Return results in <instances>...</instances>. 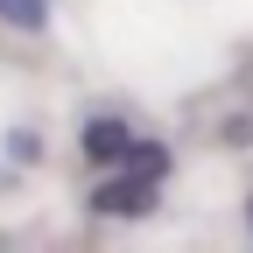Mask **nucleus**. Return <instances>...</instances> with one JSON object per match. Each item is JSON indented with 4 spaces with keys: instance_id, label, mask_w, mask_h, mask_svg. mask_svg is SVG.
Instances as JSON below:
<instances>
[{
    "instance_id": "f257e3e1",
    "label": "nucleus",
    "mask_w": 253,
    "mask_h": 253,
    "mask_svg": "<svg viewBox=\"0 0 253 253\" xmlns=\"http://www.w3.org/2000/svg\"><path fill=\"white\" fill-rule=\"evenodd\" d=\"M155 204H162V176L148 169H113L91 190V218H148Z\"/></svg>"
},
{
    "instance_id": "f03ea898",
    "label": "nucleus",
    "mask_w": 253,
    "mask_h": 253,
    "mask_svg": "<svg viewBox=\"0 0 253 253\" xmlns=\"http://www.w3.org/2000/svg\"><path fill=\"white\" fill-rule=\"evenodd\" d=\"M78 148H84V162H99V169H113L126 148H134V126H126L120 113H99V120H84V134H78Z\"/></svg>"
},
{
    "instance_id": "7ed1b4c3",
    "label": "nucleus",
    "mask_w": 253,
    "mask_h": 253,
    "mask_svg": "<svg viewBox=\"0 0 253 253\" xmlns=\"http://www.w3.org/2000/svg\"><path fill=\"white\" fill-rule=\"evenodd\" d=\"M0 21L21 28V36H42L49 28V0H0Z\"/></svg>"
},
{
    "instance_id": "20e7f679",
    "label": "nucleus",
    "mask_w": 253,
    "mask_h": 253,
    "mask_svg": "<svg viewBox=\"0 0 253 253\" xmlns=\"http://www.w3.org/2000/svg\"><path fill=\"white\" fill-rule=\"evenodd\" d=\"M7 155H14V162H36V155H42V141H36V134H28V126H21V134L7 141Z\"/></svg>"
},
{
    "instance_id": "39448f33",
    "label": "nucleus",
    "mask_w": 253,
    "mask_h": 253,
    "mask_svg": "<svg viewBox=\"0 0 253 253\" xmlns=\"http://www.w3.org/2000/svg\"><path fill=\"white\" fill-rule=\"evenodd\" d=\"M246 218H253V204H246Z\"/></svg>"
}]
</instances>
